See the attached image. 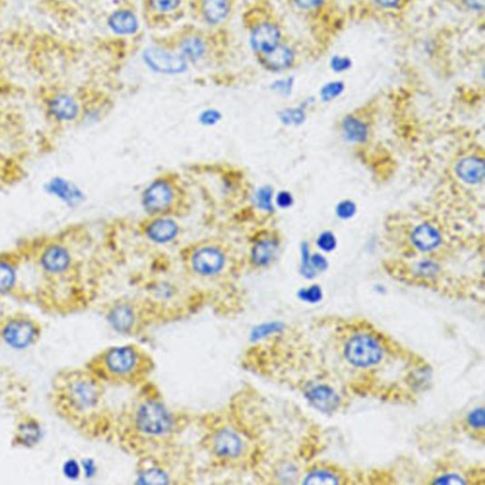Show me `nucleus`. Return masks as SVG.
Here are the masks:
<instances>
[{"label":"nucleus","mask_w":485,"mask_h":485,"mask_svg":"<svg viewBox=\"0 0 485 485\" xmlns=\"http://www.w3.org/2000/svg\"><path fill=\"white\" fill-rule=\"evenodd\" d=\"M146 62L157 72L179 73L185 69L184 59L160 49H149L145 53Z\"/></svg>","instance_id":"9"},{"label":"nucleus","mask_w":485,"mask_h":485,"mask_svg":"<svg viewBox=\"0 0 485 485\" xmlns=\"http://www.w3.org/2000/svg\"><path fill=\"white\" fill-rule=\"evenodd\" d=\"M87 462V464H84V471H86V472L87 474H89V475H92V473H94V470H95L94 465H93V464H91V462Z\"/></svg>","instance_id":"46"},{"label":"nucleus","mask_w":485,"mask_h":485,"mask_svg":"<svg viewBox=\"0 0 485 485\" xmlns=\"http://www.w3.org/2000/svg\"><path fill=\"white\" fill-rule=\"evenodd\" d=\"M332 65L333 67H334V69L338 70V72L346 69L347 67L350 66L348 59L340 57L335 58L334 60H333Z\"/></svg>","instance_id":"40"},{"label":"nucleus","mask_w":485,"mask_h":485,"mask_svg":"<svg viewBox=\"0 0 485 485\" xmlns=\"http://www.w3.org/2000/svg\"><path fill=\"white\" fill-rule=\"evenodd\" d=\"M293 61V55L289 48L277 46L264 53V63L270 69L281 70L286 69Z\"/></svg>","instance_id":"20"},{"label":"nucleus","mask_w":485,"mask_h":485,"mask_svg":"<svg viewBox=\"0 0 485 485\" xmlns=\"http://www.w3.org/2000/svg\"><path fill=\"white\" fill-rule=\"evenodd\" d=\"M306 484H338L340 479L334 473L326 470H315L310 472L304 481Z\"/></svg>","instance_id":"26"},{"label":"nucleus","mask_w":485,"mask_h":485,"mask_svg":"<svg viewBox=\"0 0 485 485\" xmlns=\"http://www.w3.org/2000/svg\"><path fill=\"white\" fill-rule=\"evenodd\" d=\"M272 189L270 188H264L262 189L258 193L257 196V200L259 203V206H260L261 208H264V210H272Z\"/></svg>","instance_id":"31"},{"label":"nucleus","mask_w":485,"mask_h":485,"mask_svg":"<svg viewBox=\"0 0 485 485\" xmlns=\"http://www.w3.org/2000/svg\"><path fill=\"white\" fill-rule=\"evenodd\" d=\"M344 134L352 142H364L367 138V128L357 118L349 117L343 123Z\"/></svg>","instance_id":"25"},{"label":"nucleus","mask_w":485,"mask_h":485,"mask_svg":"<svg viewBox=\"0 0 485 485\" xmlns=\"http://www.w3.org/2000/svg\"><path fill=\"white\" fill-rule=\"evenodd\" d=\"M383 349L379 341L370 335H355L345 347V357L357 367H370L381 360Z\"/></svg>","instance_id":"5"},{"label":"nucleus","mask_w":485,"mask_h":485,"mask_svg":"<svg viewBox=\"0 0 485 485\" xmlns=\"http://www.w3.org/2000/svg\"><path fill=\"white\" fill-rule=\"evenodd\" d=\"M307 396L318 410L324 413L333 411L340 405V397L327 386H316L307 393Z\"/></svg>","instance_id":"14"},{"label":"nucleus","mask_w":485,"mask_h":485,"mask_svg":"<svg viewBox=\"0 0 485 485\" xmlns=\"http://www.w3.org/2000/svg\"><path fill=\"white\" fill-rule=\"evenodd\" d=\"M135 422L138 430L147 436L166 435L174 427L173 417L167 408L162 403L153 400L143 402L140 406Z\"/></svg>","instance_id":"4"},{"label":"nucleus","mask_w":485,"mask_h":485,"mask_svg":"<svg viewBox=\"0 0 485 485\" xmlns=\"http://www.w3.org/2000/svg\"><path fill=\"white\" fill-rule=\"evenodd\" d=\"M110 26L116 33L128 35L136 32L138 22L136 18L131 13L121 11L114 13L110 18Z\"/></svg>","instance_id":"22"},{"label":"nucleus","mask_w":485,"mask_h":485,"mask_svg":"<svg viewBox=\"0 0 485 485\" xmlns=\"http://www.w3.org/2000/svg\"><path fill=\"white\" fill-rule=\"evenodd\" d=\"M342 84H329L328 86L324 87L323 90V98L324 99V100H331V99L337 97V96L340 94L341 91H342Z\"/></svg>","instance_id":"33"},{"label":"nucleus","mask_w":485,"mask_h":485,"mask_svg":"<svg viewBox=\"0 0 485 485\" xmlns=\"http://www.w3.org/2000/svg\"><path fill=\"white\" fill-rule=\"evenodd\" d=\"M338 216L341 218H349L355 213V206L351 201H344L338 205L337 208Z\"/></svg>","instance_id":"35"},{"label":"nucleus","mask_w":485,"mask_h":485,"mask_svg":"<svg viewBox=\"0 0 485 485\" xmlns=\"http://www.w3.org/2000/svg\"><path fill=\"white\" fill-rule=\"evenodd\" d=\"M376 1L384 7H394L398 4L400 0H376Z\"/></svg>","instance_id":"45"},{"label":"nucleus","mask_w":485,"mask_h":485,"mask_svg":"<svg viewBox=\"0 0 485 485\" xmlns=\"http://www.w3.org/2000/svg\"><path fill=\"white\" fill-rule=\"evenodd\" d=\"M228 12L227 0H206L204 13L206 18L211 23H217L225 18Z\"/></svg>","instance_id":"24"},{"label":"nucleus","mask_w":485,"mask_h":485,"mask_svg":"<svg viewBox=\"0 0 485 485\" xmlns=\"http://www.w3.org/2000/svg\"><path fill=\"white\" fill-rule=\"evenodd\" d=\"M152 5L162 12L174 10L179 4V0H151Z\"/></svg>","instance_id":"34"},{"label":"nucleus","mask_w":485,"mask_h":485,"mask_svg":"<svg viewBox=\"0 0 485 485\" xmlns=\"http://www.w3.org/2000/svg\"><path fill=\"white\" fill-rule=\"evenodd\" d=\"M148 236L154 241L166 242L173 240L179 233V227L170 219H157L147 228Z\"/></svg>","instance_id":"19"},{"label":"nucleus","mask_w":485,"mask_h":485,"mask_svg":"<svg viewBox=\"0 0 485 485\" xmlns=\"http://www.w3.org/2000/svg\"><path fill=\"white\" fill-rule=\"evenodd\" d=\"M301 118H303V114L299 111H289L284 116V120H286L287 121H294V123H297V121L301 120Z\"/></svg>","instance_id":"43"},{"label":"nucleus","mask_w":485,"mask_h":485,"mask_svg":"<svg viewBox=\"0 0 485 485\" xmlns=\"http://www.w3.org/2000/svg\"><path fill=\"white\" fill-rule=\"evenodd\" d=\"M173 200V191L165 182H157L146 190L143 204L148 211L160 213L166 210Z\"/></svg>","instance_id":"11"},{"label":"nucleus","mask_w":485,"mask_h":485,"mask_svg":"<svg viewBox=\"0 0 485 485\" xmlns=\"http://www.w3.org/2000/svg\"><path fill=\"white\" fill-rule=\"evenodd\" d=\"M464 4L472 9H482L484 7V0H464Z\"/></svg>","instance_id":"44"},{"label":"nucleus","mask_w":485,"mask_h":485,"mask_svg":"<svg viewBox=\"0 0 485 485\" xmlns=\"http://www.w3.org/2000/svg\"><path fill=\"white\" fill-rule=\"evenodd\" d=\"M456 172L464 182L476 184L484 179V160L476 157H465L457 165Z\"/></svg>","instance_id":"16"},{"label":"nucleus","mask_w":485,"mask_h":485,"mask_svg":"<svg viewBox=\"0 0 485 485\" xmlns=\"http://www.w3.org/2000/svg\"><path fill=\"white\" fill-rule=\"evenodd\" d=\"M299 6L303 8H313L318 6V4L323 2V0H296Z\"/></svg>","instance_id":"42"},{"label":"nucleus","mask_w":485,"mask_h":485,"mask_svg":"<svg viewBox=\"0 0 485 485\" xmlns=\"http://www.w3.org/2000/svg\"><path fill=\"white\" fill-rule=\"evenodd\" d=\"M110 325L120 333L130 332L137 321L136 311L128 303H118L113 307L107 316Z\"/></svg>","instance_id":"12"},{"label":"nucleus","mask_w":485,"mask_h":485,"mask_svg":"<svg viewBox=\"0 0 485 485\" xmlns=\"http://www.w3.org/2000/svg\"><path fill=\"white\" fill-rule=\"evenodd\" d=\"M278 242L274 239H263L255 245L252 250V261L257 266L269 264L277 252Z\"/></svg>","instance_id":"21"},{"label":"nucleus","mask_w":485,"mask_h":485,"mask_svg":"<svg viewBox=\"0 0 485 485\" xmlns=\"http://www.w3.org/2000/svg\"><path fill=\"white\" fill-rule=\"evenodd\" d=\"M468 423L474 428H482L484 427V408H476L470 413L468 416Z\"/></svg>","instance_id":"29"},{"label":"nucleus","mask_w":485,"mask_h":485,"mask_svg":"<svg viewBox=\"0 0 485 485\" xmlns=\"http://www.w3.org/2000/svg\"><path fill=\"white\" fill-rule=\"evenodd\" d=\"M47 191L67 204H76L81 200L82 194L75 185L62 177H55L47 184Z\"/></svg>","instance_id":"15"},{"label":"nucleus","mask_w":485,"mask_h":485,"mask_svg":"<svg viewBox=\"0 0 485 485\" xmlns=\"http://www.w3.org/2000/svg\"><path fill=\"white\" fill-rule=\"evenodd\" d=\"M411 238H413L414 246L423 252L435 249L441 241L439 231L428 224H423L417 227Z\"/></svg>","instance_id":"18"},{"label":"nucleus","mask_w":485,"mask_h":485,"mask_svg":"<svg viewBox=\"0 0 485 485\" xmlns=\"http://www.w3.org/2000/svg\"><path fill=\"white\" fill-rule=\"evenodd\" d=\"M318 245L324 252H330L335 247V236L331 233H324L318 237Z\"/></svg>","instance_id":"30"},{"label":"nucleus","mask_w":485,"mask_h":485,"mask_svg":"<svg viewBox=\"0 0 485 485\" xmlns=\"http://www.w3.org/2000/svg\"><path fill=\"white\" fill-rule=\"evenodd\" d=\"M182 52L188 58H199L204 52V45L199 38H190L182 45Z\"/></svg>","instance_id":"28"},{"label":"nucleus","mask_w":485,"mask_h":485,"mask_svg":"<svg viewBox=\"0 0 485 485\" xmlns=\"http://www.w3.org/2000/svg\"><path fill=\"white\" fill-rule=\"evenodd\" d=\"M224 255L214 247H203L194 253L191 264L194 272L203 276L216 275L224 267Z\"/></svg>","instance_id":"8"},{"label":"nucleus","mask_w":485,"mask_h":485,"mask_svg":"<svg viewBox=\"0 0 485 485\" xmlns=\"http://www.w3.org/2000/svg\"><path fill=\"white\" fill-rule=\"evenodd\" d=\"M16 269L11 262L0 259V295L8 294L15 287Z\"/></svg>","instance_id":"23"},{"label":"nucleus","mask_w":485,"mask_h":485,"mask_svg":"<svg viewBox=\"0 0 485 485\" xmlns=\"http://www.w3.org/2000/svg\"><path fill=\"white\" fill-rule=\"evenodd\" d=\"M311 264H313V267H315L316 269L320 270H324L327 267L325 259L321 257L320 255L313 256L311 259Z\"/></svg>","instance_id":"41"},{"label":"nucleus","mask_w":485,"mask_h":485,"mask_svg":"<svg viewBox=\"0 0 485 485\" xmlns=\"http://www.w3.org/2000/svg\"><path fill=\"white\" fill-rule=\"evenodd\" d=\"M64 472L67 478L77 479L81 472L80 465L77 464V462L70 459V461L67 462L66 464H65Z\"/></svg>","instance_id":"36"},{"label":"nucleus","mask_w":485,"mask_h":485,"mask_svg":"<svg viewBox=\"0 0 485 485\" xmlns=\"http://www.w3.org/2000/svg\"><path fill=\"white\" fill-rule=\"evenodd\" d=\"M211 451L216 457L225 461L240 458L246 450V442L238 433L231 428H220L210 440Z\"/></svg>","instance_id":"6"},{"label":"nucleus","mask_w":485,"mask_h":485,"mask_svg":"<svg viewBox=\"0 0 485 485\" xmlns=\"http://www.w3.org/2000/svg\"><path fill=\"white\" fill-rule=\"evenodd\" d=\"M42 436V430L35 419L24 418L16 427L15 440L16 445L24 447H33L38 444Z\"/></svg>","instance_id":"13"},{"label":"nucleus","mask_w":485,"mask_h":485,"mask_svg":"<svg viewBox=\"0 0 485 485\" xmlns=\"http://www.w3.org/2000/svg\"><path fill=\"white\" fill-rule=\"evenodd\" d=\"M435 484H464V481H462L461 478H459V476L457 475H445L442 476H439L438 479H436Z\"/></svg>","instance_id":"38"},{"label":"nucleus","mask_w":485,"mask_h":485,"mask_svg":"<svg viewBox=\"0 0 485 485\" xmlns=\"http://www.w3.org/2000/svg\"><path fill=\"white\" fill-rule=\"evenodd\" d=\"M280 33L273 25L264 24L253 33L252 45L256 50L266 53L277 46Z\"/></svg>","instance_id":"17"},{"label":"nucleus","mask_w":485,"mask_h":485,"mask_svg":"<svg viewBox=\"0 0 485 485\" xmlns=\"http://www.w3.org/2000/svg\"><path fill=\"white\" fill-rule=\"evenodd\" d=\"M48 112L57 123H70L77 118L79 107L72 96L57 94L53 96L48 103Z\"/></svg>","instance_id":"10"},{"label":"nucleus","mask_w":485,"mask_h":485,"mask_svg":"<svg viewBox=\"0 0 485 485\" xmlns=\"http://www.w3.org/2000/svg\"><path fill=\"white\" fill-rule=\"evenodd\" d=\"M143 362L139 349L130 345L116 346L101 352L92 368L110 379H128L139 373Z\"/></svg>","instance_id":"2"},{"label":"nucleus","mask_w":485,"mask_h":485,"mask_svg":"<svg viewBox=\"0 0 485 485\" xmlns=\"http://www.w3.org/2000/svg\"><path fill=\"white\" fill-rule=\"evenodd\" d=\"M277 202L279 206H281V207H289V206L291 205L293 202L292 196H290L289 193H286V191H283V193L279 194Z\"/></svg>","instance_id":"39"},{"label":"nucleus","mask_w":485,"mask_h":485,"mask_svg":"<svg viewBox=\"0 0 485 485\" xmlns=\"http://www.w3.org/2000/svg\"><path fill=\"white\" fill-rule=\"evenodd\" d=\"M72 255L64 245L50 242L39 255V266L45 273L52 276L65 274L72 266Z\"/></svg>","instance_id":"7"},{"label":"nucleus","mask_w":485,"mask_h":485,"mask_svg":"<svg viewBox=\"0 0 485 485\" xmlns=\"http://www.w3.org/2000/svg\"><path fill=\"white\" fill-rule=\"evenodd\" d=\"M41 328L33 318L25 314L8 316L0 321V338L15 349H27L38 342Z\"/></svg>","instance_id":"3"},{"label":"nucleus","mask_w":485,"mask_h":485,"mask_svg":"<svg viewBox=\"0 0 485 485\" xmlns=\"http://www.w3.org/2000/svg\"><path fill=\"white\" fill-rule=\"evenodd\" d=\"M220 117L221 116L216 110H207V111L203 113L201 117H200L201 118L200 121H201L203 125L211 126L216 123L219 121Z\"/></svg>","instance_id":"37"},{"label":"nucleus","mask_w":485,"mask_h":485,"mask_svg":"<svg viewBox=\"0 0 485 485\" xmlns=\"http://www.w3.org/2000/svg\"><path fill=\"white\" fill-rule=\"evenodd\" d=\"M139 482L143 484H165L168 482V476L159 468H149L143 470L139 476Z\"/></svg>","instance_id":"27"},{"label":"nucleus","mask_w":485,"mask_h":485,"mask_svg":"<svg viewBox=\"0 0 485 485\" xmlns=\"http://www.w3.org/2000/svg\"><path fill=\"white\" fill-rule=\"evenodd\" d=\"M301 297L303 299L304 301H309V303H317V301L320 300L321 290L318 286H312L306 290H303L301 292Z\"/></svg>","instance_id":"32"},{"label":"nucleus","mask_w":485,"mask_h":485,"mask_svg":"<svg viewBox=\"0 0 485 485\" xmlns=\"http://www.w3.org/2000/svg\"><path fill=\"white\" fill-rule=\"evenodd\" d=\"M56 406L62 413H83L92 410L101 397L100 386L81 372L61 374L55 385Z\"/></svg>","instance_id":"1"}]
</instances>
